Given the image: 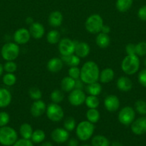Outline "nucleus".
<instances>
[{
	"label": "nucleus",
	"mask_w": 146,
	"mask_h": 146,
	"mask_svg": "<svg viewBox=\"0 0 146 146\" xmlns=\"http://www.w3.org/2000/svg\"><path fill=\"white\" fill-rule=\"evenodd\" d=\"M63 126H64V129L67 130L68 132H71V131H74L76 128V126H77L75 119L73 117H67L64 121Z\"/></svg>",
	"instance_id": "37"
},
{
	"label": "nucleus",
	"mask_w": 146,
	"mask_h": 146,
	"mask_svg": "<svg viewBox=\"0 0 146 146\" xmlns=\"http://www.w3.org/2000/svg\"><path fill=\"white\" fill-rule=\"evenodd\" d=\"M70 134L64 128H57L51 133V138L57 143H64L69 140Z\"/></svg>",
	"instance_id": "13"
},
{
	"label": "nucleus",
	"mask_w": 146,
	"mask_h": 146,
	"mask_svg": "<svg viewBox=\"0 0 146 146\" xmlns=\"http://www.w3.org/2000/svg\"><path fill=\"white\" fill-rule=\"evenodd\" d=\"M41 146H53L52 143L49 142V141H46V142H42Z\"/></svg>",
	"instance_id": "51"
},
{
	"label": "nucleus",
	"mask_w": 146,
	"mask_h": 146,
	"mask_svg": "<svg viewBox=\"0 0 146 146\" xmlns=\"http://www.w3.org/2000/svg\"><path fill=\"white\" fill-rule=\"evenodd\" d=\"M13 38L16 44L24 45L27 44L31 38V35L29 29L26 28H20L16 30L13 35Z\"/></svg>",
	"instance_id": "11"
},
{
	"label": "nucleus",
	"mask_w": 146,
	"mask_h": 146,
	"mask_svg": "<svg viewBox=\"0 0 146 146\" xmlns=\"http://www.w3.org/2000/svg\"><path fill=\"white\" fill-rule=\"evenodd\" d=\"M125 52L127 55H133L135 54V44L133 43L127 44L125 46Z\"/></svg>",
	"instance_id": "46"
},
{
	"label": "nucleus",
	"mask_w": 146,
	"mask_h": 146,
	"mask_svg": "<svg viewBox=\"0 0 146 146\" xmlns=\"http://www.w3.org/2000/svg\"><path fill=\"white\" fill-rule=\"evenodd\" d=\"M3 66H4V70L7 73L14 74L17 69V64L14 61H7Z\"/></svg>",
	"instance_id": "40"
},
{
	"label": "nucleus",
	"mask_w": 146,
	"mask_h": 146,
	"mask_svg": "<svg viewBox=\"0 0 146 146\" xmlns=\"http://www.w3.org/2000/svg\"><path fill=\"white\" fill-rule=\"evenodd\" d=\"M63 15L60 11H54L51 12L48 17V24L53 28L60 27L62 24Z\"/></svg>",
	"instance_id": "20"
},
{
	"label": "nucleus",
	"mask_w": 146,
	"mask_h": 146,
	"mask_svg": "<svg viewBox=\"0 0 146 146\" xmlns=\"http://www.w3.org/2000/svg\"><path fill=\"white\" fill-rule=\"evenodd\" d=\"M68 76L73 79H79L80 77V68L77 66L70 67L68 69Z\"/></svg>",
	"instance_id": "41"
},
{
	"label": "nucleus",
	"mask_w": 146,
	"mask_h": 146,
	"mask_svg": "<svg viewBox=\"0 0 146 146\" xmlns=\"http://www.w3.org/2000/svg\"><path fill=\"white\" fill-rule=\"evenodd\" d=\"M111 146H123L121 143L118 142V141H115L111 144Z\"/></svg>",
	"instance_id": "52"
},
{
	"label": "nucleus",
	"mask_w": 146,
	"mask_h": 146,
	"mask_svg": "<svg viewBox=\"0 0 146 146\" xmlns=\"http://www.w3.org/2000/svg\"><path fill=\"white\" fill-rule=\"evenodd\" d=\"M75 42L70 38H62L58 43V50L61 56H69L74 53Z\"/></svg>",
	"instance_id": "9"
},
{
	"label": "nucleus",
	"mask_w": 146,
	"mask_h": 146,
	"mask_svg": "<svg viewBox=\"0 0 146 146\" xmlns=\"http://www.w3.org/2000/svg\"><path fill=\"white\" fill-rule=\"evenodd\" d=\"M86 118L87 121H90L92 123H96L100 118V111L97 108H88L86 113Z\"/></svg>",
	"instance_id": "28"
},
{
	"label": "nucleus",
	"mask_w": 146,
	"mask_h": 146,
	"mask_svg": "<svg viewBox=\"0 0 146 146\" xmlns=\"http://www.w3.org/2000/svg\"><path fill=\"white\" fill-rule=\"evenodd\" d=\"M94 131V124L88 121H82L79 123L75 128L76 135L82 141H87L92 138Z\"/></svg>",
	"instance_id": "3"
},
{
	"label": "nucleus",
	"mask_w": 146,
	"mask_h": 146,
	"mask_svg": "<svg viewBox=\"0 0 146 146\" xmlns=\"http://www.w3.org/2000/svg\"><path fill=\"white\" fill-rule=\"evenodd\" d=\"M46 115L48 119L52 122H60L64 118V112L60 104L52 102L47 106Z\"/></svg>",
	"instance_id": "7"
},
{
	"label": "nucleus",
	"mask_w": 146,
	"mask_h": 146,
	"mask_svg": "<svg viewBox=\"0 0 146 146\" xmlns=\"http://www.w3.org/2000/svg\"><path fill=\"white\" fill-rule=\"evenodd\" d=\"M2 81L7 86H12L17 82V76L12 73H7L3 76Z\"/></svg>",
	"instance_id": "36"
},
{
	"label": "nucleus",
	"mask_w": 146,
	"mask_h": 146,
	"mask_svg": "<svg viewBox=\"0 0 146 146\" xmlns=\"http://www.w3.org/2000/svg\"><path fill=\"white\" fill-rule=\"evenodd\" d=\"M120 101L118 97L115 95H109L104 100V108L109 112H115L120 108Z\"/></svg>",
	"instance_id": "14"
},
{
	"label": "nucleus",
	"mask_w": 146,
	"mask_h": 146,
	"mask_svg": "<svg viewBox=\"0 0 146 146\" xmlns=\"http://www.w3.org/2000/svg\"><path fill=\"white\" fill-rule=\"evenodd\" d=\"M134 109L135 112L141 115H146V102L143 100H137L134 105Z\"/></svg>",
	"instance_id": "35"
},
{
	"label": "nucleus",
	"mask_w": 146,
	"mask_h": 146,
	"mask_svg": "<svg viewBox=\"0 0 146 146\" xmlns=\"http://www.w3.org/2000/svg\"><path fill=\"white\" fill-rule=\"evenodd\" d=\"M133 81L127 76H120L117 78L116 82V86L119 91L122 92H128L133 88Z\"/></svg>",
	"instance_id": "19"
},
{
	"label": "nucleus",
	"mask_w": 146,
	"mask_h": 146,
	"mask_svg": "<svg viewBox=\"0 0 146 146\" xmlns=\"http://www.w3.org/2000/svg\"><path fill=\"white\" fill-rule=\"evenodd\" d=\"M11 102V94L9 90L0 88V108H4Z\"/></svg>",
	"instance_id": "22"
},
{
	"label": "nucleus",
	"mask_w": 146,
	"mask_h": 146,
	"mask_svg": "<svg viewBox=\"0 0 146 146\" xmlns=\"http://www.w3.org/2000/svg\"><path fill=\"white\" fill-rule=\"evenodd\" d=\"M133 0H117L115 7L120 12H126L131 8Z\"/></svg>",
	"instance_id": "29"
},
{
	"label": "nucleus",
	"mask_w": 146,
	"mask_h": 146,
	"mask_svg": "<svg viewBox=\"0 0 146 146\" xmlns=\"http://www.w3.org/2000/svg\"><path fill=\"white\" fill-rule=\"evenodd\" d=\"M115 77V71L111 68H105L100 73L99 81L102 84H107L111 82Z\"/></svg>",
	"instance_id": "21"
},
{
	"label": "nucleus",
	"mask_w": 146,
	"mask_h": 146,
	"mask_svg": "<svg viewBox=\"0 0 146 146\" xmlns=\"http://www.w3.org/2000/svg\"><path fill=\"white\" fill-rule=\"evenodd\" d=\"M25 22H26V24H29V26H30L31 24H33V23H34V19H33L32 17H28L27 19H26Z\"/></svg>",
	"instance_id": "50"
},
{
	"label": "nucleus",
	"mask_w": 146,
	"mask_h": 146,
	"mask_svg": "<svg viewBox=\"0 0 146 146\" xmlns=\"http://www.w3.org/2000/svg\"><path fill=\"white\" fill-rule=\"evenodd\" d=\"M61 58L64 64H67L70 67L78 66L79 64H80V59H81L80 57H78L74 54L69 56H62Z\"/></svg>",
	"instance_id": "26"
},
{
	"label": "nucleus",
	"mask_w": 146,
	"mask_h": 146,
	"mask_svg": "<svg viewBox=\"0 0 146 146\" xmlns=\"http://www.w3.org/2000/svg\"><path fill=\"white\" fill-rule=\"evenodd\" d=\"M74 53L75 55L80 58H84L89 56L90 53V46L87 42L84 41H74Z\"/></svg>",
	"instance_id": "16"
},
{
	"label": "nucleus",
	"mask_w": 146,
	"mask_h": 146,
	"mask_svg": "<svg viewBox=\"0 0 146 146\" xmlns=\"http://www.w3.org/2000/svg\"><path fill=\"white\" fill-rule=\"evenodd\" d=\"M3 71H4V66H3L2 64L0 63V77H1V75H2Z\"/></svg>",
	"instance_id": "53"
},
{
	"label": "nucleus",
	"mask_w": 146,
	"mask_h": 146,
	"mask_svg": "<svg viewBox=\"0 0 146 146\" xmlns=\"http://www.w3.org/2000/svg\"><path fill=\"white\" fill-rule=\"evenodd\" d=\"M18 140V135L15 130L9 126L0 128V144L4 146H12Z\"/></svg>",
	"instance_id": "5"
},
{
	"label": "nucleus",
	"mask_w": 146,
	"mask_h": 146,
	"mask_svg": "<svg viewBox=\"0 0 146 146\" xmlns=\"http://www.w3.org/2000/svg\"><path fill=\"white\" fill-rule=\"evenodd\" d=\"M50 98L52 103L60 104V103L62 102L64 98V91H62L61 89H57V88L53 90L50 94Z\"/></svg>",
	"instance_id": "31"
},
{
	"label": "nucleus",
	"mask_w": 146,
	"mask_h": 146,
	"mask_svg": "<svg viewBox=\"0 0 146 146\" xmlns=\"http://www.w3.org/2000/svg\"><path fill=\"white\" fill-rule=\"evenodd\" d=\"M20 53L19 44L15 42H8L4 44L1 50V55L5 61H14L18 58Z\"/></svg>",
	"instance_id": "6"
},
{
	"label": "nucleus",
	"mask_w": 146,
	"mask_h": 146,
	"mask_svg": "<svg viewBox=\"0 0 146 146\" xmlns=\"http://www.w3.org/2000/svg\"><path fill=\"white\" fill-rule=\"evenodd\" d=\"M110 31H111V29H110V27H109V26L107 25H103L102 28V30H101V32L104 33V34H109V33L110 32Z\"/></svg>",
	"instance_id": "49"
},
{
	"label": "nucleus",
	"mask_w": 146,
	"mask_h": 146,
	"mask_svg": "<svg viewBox=\"0 0 146 146\" xmlns=\"http://www.w3.org/2000/svg\"><path fill=\"white\" fill-rule=\"evenodd\" d=\"M46 138V134L44 131L41 129H37L33 131L32 135L31 137V141L33 143H41L44 142Z\"/></svg>",
	"instance_id": "33"
},
{
	"label": "nucleus",
	"mask_w": 146,
	"mask_h": 146,
	"mask_svg": "<svg viewBox=\"0 0 146 146\" xmlns=\"http://www.w3.org/2000/svg\"><path fill=\"white\" fill-rule=\"evenodd\" d=\"M137 80L138 82L142 86L146 88V68L143 69L139 72L137 76Z\"/></svg>",
	"instance_id": "43"
},
{
	"label": "nucleus",
	"mask_w": 146,
	"mask_h": 146,
	"mask_svg": "<svg viewBox=\"0 0 146 146\" xmlns=\"http://www.w3.org/2000/svg\"><path fill=\"white\" fill-rule=\"evenodd\" d=\"M109 140L105 136L102 135H97L92 139V146H110Z\"/></svg>",
	"instance_id": "32"
},
{
	"label": "nucleus",
	"mask_w": 146,
	"mask_h": 146,
	"mask_svg": "<svg viewBox=\"0 0 146 146\" xmlns=\"http://www.w3.org/2000/svg\"><path fill=\"white\" fill-rule=\"evenodd\" d=\"M60 87H61V90L62 91L70 93L74 88H75V80L73 79L69 76L64 77L60 83Z\"/></svg>",
	"instance_id": "23"
},
{
	"label": "nucleus",
	"mask_w": 146,
	"mask_h": 146,
	"mask_svg": "<svg viewBox=\"0 0 146 146\" xmlns=\"http://www.w3.org/2000/svg\"><path fill=\"white\" fill-rule=\"evenodd\" d=\"M140 59L136 54L127 55L121 63V69L125 74L133 75L138 71L140 68Z\"/></svg>",
	"instance_id": "2"
},
{
	"label": "nucleus",
	"mask_w": 146,
	"mask_h": 146,
	"mask_svg": "<svg viewBox=\"0 0 146 146\" xmlns=\"http://www.w3.org/2000/svg\"><path fill=\"white\" fill-rule=\"evenodd\" d=\"M135 54L137 56L142 57L146 56V42L140 41L135 44Z\"/></svg>",
	"instance_id": "39"
},
{
	"label": "nucleus",
	"mask_w": 146,
	"mask_h": 146,
	"mask_svg": "<svg viewBox=\"0 0 146 146\" xmlns=\"http://www.w3.org/2000/svg\"><path fill=\"white\" fill-rule=\"evenodd\" d=\"M144 66H145V68H146V58H145V60H144Z\"/></svg>",
	"instance_id": "54"
},
{
	"label": "nucleus",
	"mask_w": 146,
	"mask_h": 146,
	"mask_svg": "<svg viewBox=\"0 0 146 146\" xmlns=\"http://www.w3.org/2000/svg\"><path fill=\"white\" fill-rule=\"evenodd\" d=\"M46 38H47V41L49 44L54 45V44H58L59 41L61 39V35L57 30L52 29L50 30L47 33Z\"/></svg>",
	"instance_id": "30"
},
{
	"label": "nucleus",
	"mask_w": 146,
	"mask_h": 146,
	"mask_svg": "<svg viewBox=\"0 0 146 146\" xmlns=\"http://www.w3.org/2000/svg\"><path fill=\"white\" fill-rule=\"evenodd\" d=\"M84 104L88 108H97L100 106V100L96 96L89 95L86 96Z\"/></svg>",
	"instance_id": "34"
},
{
	"label": "nucleus",
	"mask_w": 146,
	"mask_h": 146,
	"mask_svg": "<svg viewBox=\"0 0 146 146\" xmlns=\"http://www.w3.org/2000/svg\"><path fill=\"white\" fill-rule=\"evenodd\" d=\"M64 62L61 58L54 57L50 58L47 64V68L50 72L52 74H57L60 72L63 68Z\"/></svg>",
	"instance_id": "18"
},
{
	"label": "nucleus",
	"mask_w": 146,
	"mask_h": 146,
	"mask_svg": "<svg viewBox=\"0 0 146 146\" xmlns=\"http://www.w3.org/2000/svg\"><path fill=\"white\" fill-rule=\"evenodd\" d=\"M81 146H90V145H81Z\"/></svg>",
	"instance_id": "55"
},
{
	"label": "nucleus",
	"mask_w": 146,
	"mask_h": 146,
	"mask_svg": "<svg viewBox=\"0 0 146 146\" xmlns=\"http://www.w3.org/2000/svg\"><path fill=\"white\" fill-rule=\"evenodd\" d=\"M29 31L31 37L34 39H40L42 38L45 33L44 26L40 22H34L29 26Z\"/></svg>",
	"instance_id": "17"
},
{
	"label": "nucleus",
	"mask_w": 146,
	"mask_h": 146,
	"mask_svg": "<svg viewBox=\"0 0 146 146\" xmlns=\"http://www.w3.org/2000/svg\"><path fill=\"white\" fill-rule=\"evenodd\" d=\"M103 25V19L98 14H91L87 17L84 22L85 29L91 34H97L101 32Z\"/></svg>",
	"instance_id": "4"
},
{
	"label": "nucleus",
	"mask_w": 146,
	"mask_h": 146,
	"mask_svg": "<svg viewBox=\"0 0 146 146\" xmlns=\"http://www.w3.org/2000/svg\"><path fill=\"white\" fill-rule=\"evenodd\" d=\"M47 105L42 100L34 101L30 107V113L34 118H38L42 116L44 113H46Z\"/></svg>",
	"instance_id": "15"
},
{
	"label": "nucleus",
	"mask_w": 146,
	"mask_h": 146,
	"mask_svg": "<svg viewBox=\"0 0 146 146\" xmlns=\"http://www.w3.org/2000/svg\"><path fill=\"white\" fill-rule=\"evenodd\" d=\"M135 111L133 107L128 106L123 107L120 110L117 115L119 122L125 126L130 125L135 119Z\"/></svg>",
	"instance_id": "8"
},
{
	"label": "nucleus",
	"mask_w": 146,
	"mask_h": 146,
	"mask_svg": "<svg viewBox=\"0 0 146 146\" xmlns=\"http://www.w3.org/2000/svg\"><path fill=\"white\" fill-rule=\"evenodd\" d=\"M137 17L141 21H146V5L143 6L137 11Z\"/></svg>",
	"instance_id": "45"
},
{
	"label": "nucleus",
	"mask_w": 146,
	"mask_h": 146,
	"mask_svg": "<svg viewBox=\"0 0 146 146\" xmlns=\"http://www.w3.org/2000/svg\"><path fill=\"white\" fill-rule=\"evenodd\" d=\"M33 131H34L31 125L27 123H24L19 127V134L24 139H31Z\"/></svg>",
	"instance_id": "25"
},
{
	"label": "nucleus",
	"mask_w": 146,
	"mask_h": 146,
	"mask_svg": "<svg viewBox=\"0 0 146 146\" xmlns=\"http://www.w3.org/2000/svg\"><path fill=\"white\" fill-rule=\"evenodd\" d=\"M86 96H87L83 90L74 88L69 93L68 101L73 106H80L84 104Z\"/></svg>",
	"instance_id": "10"
},
{
	"label": "nucleus",
	"mask_w": 146,
	"mask_h": 146,
	"mask_svg": "<svg viewBox=\"0 0 146 146\" xmlns=\"http://www.w3.org/2000/svg\"><path fill=\"white\" fill-rule=\"evenodd\" d=\"M132 132L137 135H142L146 133V115L135 119L130 125Z\"/></svg>",
	"instance_id": "12"
},
{
	"label": "nucleus",
	"mask_w": 146,
	"mask_h": 146,
	"mask_svg": "<svg viewBox=\"0 0 146 146\" xmlns=\"http://www.w3.org/2000/svg\"><path fill=\"white\" fill-rule=\"evenodd\" d=\"M84 83L82 81L80 78L75 80V88H78V89L82 90L83 87H84Z\"/></svg>",
	"instance_id": "47"
},
{
	"label": "nucleus",
	"mask_w": 146,
	"mask_h": 146,
	"mask_svg": "<svg viewBox=\"0 0 146 146\" xmlns=\"http://www.w3.org/2000/svg\"><path fill=\"white\" fill-rule=\"evenodd\" d=\"M12 146H34V144L31 140L21 138L17 140Z\"/></svg>",
	"instance_id": "44"
},
{
	"label": "nucleus",
	"mask_w": 146,
	"mask_h": 146,
	"mask_svg": "<svg viewBox=\"0 0 146 146\" xmlns=\"http://www.w3.org/2000/svg\"><path fill=\"white\" fill-rule=\"evenodd\" d=\"M10 121V116L5 111L0 112V128L6 126Z\"/></svg>",
	"instance_id": "42"
},
{
	"label": "nucleus",
	"mask_w": 146,
	"mask_h": 146,
	"mask_svg": "<svg viewBox=\"0 0 146 146\" xmlns=\"http://www.w3.org/2000/svg\"><path fill=\"white\" fill-rule=\"evenodd\" d=\"M95 43L100 48H105L108 47L110 44V38L108 34L100 32L97 34L95 38Z\"/></svg>",
	"instance_id": "24"
},
{
	"label": "nucleus",
	"mask_w": 146,
	"mask_h": 146,
	"mask_svg": "<svg viewBox=\"0 0 146 146\" xmlns=\"http://www.w3.org/2000/svg\"><path fill=\"white\" fill-rule=\"evenodd\" d=\"M29 96L30 98L34 101H37V100H40L42 97V93L41 90L37 87H31L29 89Z\"/></svg>",
	"instance_id": "38"
},
{
	"label": "nucleus",
	"mask_w": 146,
	"mask_h": 146,
	"mask_svg": "<svg viewBox=\"0 0 146 146\" xmlns=\"http://www.w3.org/2000/svg\"><path fill=\"white\" fill-rule=\"evenodd\" d=\"M100 68L93 61H87L80 68V78L84 84H90L99 81Z\"/></svg>",
	"instance_id": "1"
},
{
	"label": "nucleus",
	"mask_w": 146,
	"mask_h": 146,
	"mask_svg": "<svg viewBox=\"0 0 146 146\" xmlns=\"http://www.w3.org/2000/svg\"><path fill=\"white\" fill-rule=\"evenodd\" d=\"M85 89L89 95L96 96H99L101 94L102 88L101 84L97 81V82L87 84V86H86Z\"/></svg>",
	"instance_id": "27"
},
{
	"label": "nucleus",
	"mask_w": 146,
	"mask_h": 146,
	"mask_svg": "<svg viewBox=\"0 0 146 146\" xmlns=\"http://www.w3.org/2000/svg\"><path fill=\"white\" fill-rule=\"evenodd\" d=\"M68 146H79V143L76 138H71L68 141Z\"/></svg>",
	"instance_id": "48"
}]
</instances>
